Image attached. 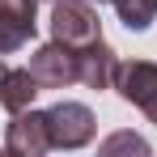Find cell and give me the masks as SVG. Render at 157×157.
Returning <instances> with one entry per match:
<instances>
[{"label":"cell","mask_w":157,"mask_h":157,"mask_svg":"<svg viewBox=\"0 0 157 157\" xmlns=\"http://www.w3.org/2000/svg\"><path fill=\"white\" fill-rule=\"evenodd\" d=\"M34 13H38V0H0V55L21 51L30 38H34Z\"/></svg>","instance_id":"8992f818"},{"label":"cell","mask_w":157,"mask_h":157,"mask_svg":"<svg viewBox=\"0 0 157 157\" xmlns=\"http://www.w3.org/2000/svg\"><path fill=\"white\" fill-rule=\"evenodd\" d=\"M30 77L38 81V89H68L81 81V55L68 43H47L30 55Z\"/></svg>","instance_id":"7a4b0ae2"},{"label":"cell","mask_w":157,"mask_h":157,"mask_svg":"<svg viewBox=\"0 0 157 157\" xmlns=\"http://www.w3.org/2000/svg\"><path fill=\"white\" fill-rule=\"evenodd\" d=\"M115 89L123 102L140 106L149 115V123H157V64L153 59H123L115 68Z\"/></svg>","instance_id":"277c9868"},{"label":"cell","mask_w":157,"mask_h":157,"mask_svg":"<svg viewBox=\"0 0 157 157\" xmlns=\"http://www.w3.org/2000/svg\"><path fill=\"white\" fill-rule=\"evenodd\" d=\"M4 149L17 157H43L51 149V132H47V110H17L9 119V132H4Z\"/></svg>","instance_id":"5b68a950"},{"label":"cell","mask_w":157,"mask_h":157,"mask_svg":"<svg viewBox=\"0 0 157 157\" xmlns=\"http://www.w3.org/2000/svg\"><path fill=\"white\" fill-rule=\"evenodd\" d=\"M106 4H115V13H119V21L128 30H149L157 21V0H106Z\"/></svg>","instance_id":"9c48e42d"},{"label":"cell","mask_w":157,"mask_h":157,"mask_svg":"<svg viewBox=\"0 0 157 157\" xmlns=\"http://www.w3.org/2000/svg\"><path fill=\"white\" fill-rule=\"evenodd\" d=\"M51 38L68 47H85L94 38H102V21L94 0H55L51 4Z\"/></svg>","instance_id":"6da1fadb"},{"label":"cell","mask_w":157,"mask_h":157,"mask_svg":"<svg viewBox=\"0 0 157 157\" xmlns=\"http://www.w3.org/2000/svg\"><path fill=\"white\" fill-rule=\"evenodd\" d=\"M4 72H9V64H4V59H0V81H4Z\"/></svg>","instance_id":"8fae6325"},{"label":"cell","mask_w":157,"mask_h":157,"mask_svg":"<svg viewBox=\"0 0 157 157\" xmlns=\"http://www.w3.org/2000/svg\"><path fill=\"white\" fill-rule=\"evenodd\" d=\"M119 149H132V153H149V140L144 136H132V132H119L102 144V153H119Z\"/></svg>","instance_id":"30bf717a"},{"label":"cell","mask_w":157,"mask_h":157,"mask_svg":"<svg viewBox=\"0 0 157 157\" xmlns=\"http://www.w3.org/2000/svg\"><path fill=\"white\" fill-rule=\"evenodd\" d=\"M34 98H38V81L30 77V68H9L4 81H0V106H4L9 115H17V110H26Z\"/></svg>","instance_id":"ba28073f"},{"label":"cell","mask_w":157,"mask_h":157,"mask_svg":"<svg viewBox=\"0 0 157 157\" xmlns=\"http://www.w3.org/2000/svg\"><path fill=\"white\" fill-rule=\"evenodd\" d=\"M94 110L85 102H55L47 110V132H51V149H85L94 140Z\"/></svg>","instance_id":"3957f363"},{"label":"cell","mask_w":157,"mask_h":157,"mask_svg":"<svg viewBox=\"0 0 157 157\" xmlns=\"http://www.w3.org/2000/svg\"><path fill=\"white\" fill-rule=\"evenodd\" d=\"M51 4H55V0H51Z\"/></svg>","instance_id":"7c38bea8"},{"label":"cell","mask_w":157,"mask_h":157,"mask_svg":"<svg viewBox=\"0 0 157 157\" xmlns=\"http://www.w3.org/2000/svg\"><path fill=\"white\" fill-rule=\"evenodd\" d=\"M77 55H81V85H89V89H115L119 59L106 47V38H94V43L77 47Z\"/></svg>","instance_id":"52a82bcc"}]
</instances>
